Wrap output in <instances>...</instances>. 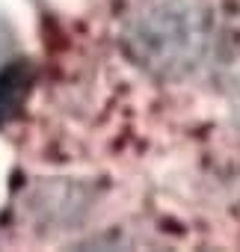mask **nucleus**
Listing matches in <instances>:
<instances>
[{"mask_svg":"<svg viewBox=\"0 0 240 252\" xmlns=\"http://www.w3.org/2000/svg\"><path fill=\"white\" fill-rule=\"evenodd\" d=\"M213 12L208 0H146L122 30L128 57L160 80L199 71L213 51Z\"/></svg>","mask_w":240,"mask_h":252,"instance_id":"1","label":"nucleus"},{"mask_svg":"<svg viewBox=\"0 0 240 252\" xmlns=\"http://www.w3.org/2000/svg\"><path fill=\"white\" fill-rule=\"evenodd\" d=\"M30 89V68L24 63H12L0 71V125L18 116Z\"/></svg>","mask_w":240,"mask_h":252,"instance_id":"2","label":"nucleus"},{"mask_svg":"<svg viewBox=\"0 0 240 252\" xmlns=\"http://www.w3.org/2000/svg\"><path fill=\"white\" fill-rule=\"evenodd\" d=\"M237 110H240V86H237Z\"/></svg>","mask_w":240,"mask_h":252,"instance_id":"3","label":"nucleus"}]
</instances>
